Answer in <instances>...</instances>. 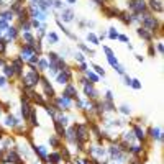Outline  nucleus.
Segmentation results:
<instances>
[{
  "label": "nucleus",
  "mask_w": 164,
  "mask_h": 164,
  "mask_svg": "<svg viewBox=\"0 0 164 164\" xmlns=\"http://www.w3.org/2000/svg\"><path fill=\"white\" fill-rule=\"evenodd\" d=\"M41 80V74L40 71L36 69V66H31L30 67V72H26L25 76H21V85L23 89H33L40 84Z\"/></svg>",
  "instance_id": "obj_1"
},
{
  "label": "nucleus",
  "mask_w": 164,
  "mask_h": 164,
  "mask_svg": "<svg viewBox=\"0 0 164 164\" xmlns=\"http://www.w3.org/2000/svg\"><path fill=\"white\" fill-rule=\"evenodd\" d=\"M128 8L130 13H135V15H144L149 12L146 0H128Z\"/></svg>",
  "instance_id": "obj_2"
},
{
  "label": "nucleus",
  "mask_w": 164,
  "mask_h": 164,
  "mask_svg": "<svg viewBox=\"0 0 164 164\" xmlns=\"http://www.w3.org/2000/svg\"><path fill=\"white\" fill-rule=\"evenodd\" d=\"M107 154L110 156V159L118 161V162H127V159H128V154H125V153L120 151V148H118L117 143L110 144V146L107 148Z\"/></svg>",
  "instance_id": "obj_3"
},
{
  "label": "nucleus",
  "mask_w": 164,
  "mask_h": 164,
  "mask_svg": "<svg viewBox=\"0 0 164 164\" xmlns=\"http://www.w3.org/2000/svg\"><path fill=\"white\" fill-rule=\"evenodd\" d=\"M72 80V71H71V67L67 66L64 67L62 71H59L56 74V82L59 85H66V84H69V82Z\"/></svg>",
  "instance_id": "obj_4"
},
{
  "label": "nucleus",
  "mask_w": 164,
  "mask_h": 164,
  "mask_svg": "<svg viewBox=\"0 0 164 164\" xmlns=\"http://www.w3.org/2000/svg\"><path fill=\"white\" fill-rule=\"evenodd\" d=\"M131 131H133V136H135V139H138L141 144H144L146 146V139H148V135H146V131L141 128V125H138V123H133L131 125Z\"/></svg>",
  "instance_id": "obj_5"
},
{
  "label": "nucleus",
  "mask_w": 164,
  "mask_h": 164,
  "mask_svg": "<svg viewBox=\"0 0 164 164\" xmlns=\"http://www.w3.org/2000/svg\"><path fill=\"white\" fill-rule=\"evenodd\" d=\"M40 84L43 85V95H45L46 99H49L53 100L56 97V92H54V89H53V85L49 84V80L46 79V77H41V80H40Z\"/></svg>",
  "instance_id": "obj_6"
},
{
  "label": "nucleus",
  "mask_w": 164,
  "mask_h": 164,
  "mask_svg": "<svg viewBox=\"0 0 164 164\" xmlns=\"http://www.w3.org/2000/svg\"><path fill=\"white\" fill-rule=\"evenodd\" d=\"M84 95L89 100H99V92L95 89V84H90V82L84 84Z\"/></svg>",
  "instance_id": "obj_7"
},
{
  "label": "nucleus",
  "mask_w": 164,
  "mask_h": 164,
  "mask_svg": "<svg viewBox=\"0 0 164 164\" xmlns=\"http://www.w3.org/2000/svg\"><path fill=\"white\" fill-rule=\"evenodd\" d=\"M62 95L67 97V99H71V100H77V99H79V92H77L76 85L71 84V82H69V84H66L64 90H62Z\"/></svg>",
  "instance_id": "obj_8"
},
{
  "label": "nucleus",
  "mask_w": 164,
  "mask_h": 164,
  "mask_svg": "<svg viewBox=\"0 0 164 164\" xmlns=\"http://www.w3.org/2000/svg\"><path fill=\"white\" fill-rule=\"evenodd\" d=\"M146 135L153 139V141L162 143V130L159 128V127H151V128H149L148 131H146Z\"/></svg>",
  "instance_id": "obj_9"
},
{
  "label": "nucleus",
  "mask_w": 164,
  "mask_h": 164,
  "mask_svg": "<svg viewBox=\"0 0 164 164\" xmlns=\"http://www.w3.org/2000/svg\"><path fill=\"white\" fill-rule=\"evenodd\" d=\"M136 35L141 38V40H144L146 43H151L154 40V35L149 30H146V28H143V26H138L136 28Z\"/></svg>",
  "instance_id": "obj_10"
},
{
  "label": "nucleus",
  "mask_w": 164,
  "mask_h": 164,
  "mask_svg": "<svg viewBox=\"0 0 164 164\" xmlns=\"http://www.w3.org/2000/svg\"><path fill=\"white\" fill-rule=\"evenodd\" d=\"M146 3L151 13H162V0H148Z\"/></svg>",
  "instance_id": "obj_11"
},
{
  "label": "nucleus",
  "mask_w": 164,
  "mask_h": 164,
  "mask_svg": "<svg viewBox=\"0 0 164 164\" xmlns=\"http://www.w3.org/2000/svg\"><path fill=\"white\" fill-rule=\"evenodd\" d=\"M102 13L107 18H115V17H118V13H120V10L115 5H103L102 7Z\"/></svg>",
  "instance_id": "obj_12"
},
{
  "label": "nucleus",
  "mask_w": 164,
  "mask_h": 164,
  "mask_svg": "<svg viewBox=\"0 0 164 164\" xmlns=\"http://www.w3.org/2000/svg\"><path fill=\"white\" fill-rule=\"evenodd\" d=\"M118 20L123 23V25H127V26H130L133 23V15L130 12H127V10H120V13H118Z\"/></svg>",
  "instance_id": "obj_13"
},
{
  "label": "nucleus",
  "mask_w": 164,
  "mask_h": 164,
  "mask_svg": "<svg viewBox=\"0 0 164 164\" xmlns=\"http://www.w3.org/2000/svg\"><path fill=\"white\" fill-rule=\"evenodd\" d=\"M59 12H61L59 17L62 18V21H66V23L72 21V20H74V17H76V13H74L72 8H62V10H59Z\"/></svg>",
  "instance_id": "obj_14"
},
{
  "label": "nucleus",
  "mask_w": 164,
  "mask_h": 164,
  "mask_svg": "<svg viewBox=\"0 0 164 164\" xmlns=\"http://www.w3.org/2000/svg\"><path fill=\"white\" fill-rule=\"evenodd\" d=\"M31 148H33V153H35L36 156L41 159V161L46 162V158H48V149H46V146H36V144H33Z\"/></svg>",
  "instance_id": "obj_15"
},
{
  "label": "nucleus",
  "mask_w": 164,
  "mask_h": 164,
  "mask_svg": "<svg viewBox=\"0 0 164 164\" xmlns=\"http://www.w3.org/2000/svg\"><path fill=\"white\" fill-rule=\"evenodd\" d=\"M46 162H48V164H61V162H62L61 153H59V151L49 153V154H48V158H46Z\"/></svg>",
  "instance_id": "obj_16"
},
{
  "label": "nucleus",
  "mask_w": 164,
  "mask_h": 164,
  "mask_svg": "<svg viewBox=\"0 0 164 164\" xmlns=\"http://www.w3.org/2000/svg\"><path fill=\"white\" fill-rule=\"evenodd\" d=\"M12 67L15 69V76L21 77L23 76V61L20 59V57H17V59H12Z\"/></svg>",
  "instance_id": "obj_17"
},
{
  "label": "nucleus",
  "mask_w": 164,
  "mask_h": 164,
  "mask_svg": "<svg viewBox=\"0 0 164 164\" xmlns=\"http://www.w3.org/2000/svg\"><path fill=\"white\" fill-rule=\"evenodd\" d=\"M64 139L69 144H74L76 143V128H74V125H71L69 128H66V136Z\"/></svg>",
  "instance_id": "obj_18"
},
{
  "label": "nucleus",
  "mask_w": 164,
  "mask_h": 164,
  "mask_svg": "<svg viewBox=\"0 0 164 164\" xmlns=\"http://www.w3.org/2000/svg\"><path fill=\"white\" fill-rule=\"evenodd\" d=\"M20 123H21V122H20V120H18V118H15V117H13V115H10V113L7 115V118H5V127L17 128Z\"/></svg>",
  "instance_id": "obj_19"
},
{
  "label": "nucleus",
  "mask_w": 164,
  "mask_h": 164,
  "mask_svg": "<svg viewBox=\"0 0 164 164\" xmlns=\"http://www.w3.org/2000/svg\"><path fill=\"white\" fill-rule=\"evenodd\" d=\"M5 33H7V38H5L7 41L8 40H17L18 38V28H15V26H8L5 30Z\"/></svg>",
  "instance_id": "obj_20"
},
{
  "label": "nucleus",
  "mask_w": 164,
  "mask_h": 164,
  "mask_svg": "<svg viewBox=\"0 0 164 164\" xmlns=\"http://www.w3.org/2000/svg\"><path fill=\"white\" fill-rule=\"evenodd\" d=\"M102 107H103V113L105 112H117L113 100H102Z\"/></svg>",
  "instance_id": "obj_21"
},
{
  "label": "nucleus",
  "mask_w": 164,
  "mask_h": 164,
  "mask_svg": "<svg viewBox=\"0 0 164 164\" xmlns=\"http://www.w3.org/2000/svg\"><path fill=\"white\" fill-rule=\"evenodd\" d=\"M36 69L40 72L48 71V69H49V61L45 59V57H40V59H38V64H36Z\"/></svg>",
  "instance_id": "obj_22"
},
{
  "label": "nucleus",
  "mask_w": 164,
  "mask_h": 164,
  "mask_svg": "<svg viewBox=\"0 0 164 164\" xmlns=\"http://www.w3.org/2000/svg\"><path fill=\"white\" fill-rule=\"evenodd\" d=\"M54 130H56V136H59L61 139H64V136H66V127H62L61 123H57L54 120Z\"/></svg>",
  "instance_id": "obj_23"
},
{
  "label": "nucleus",
  "mask_w": 164,
  "mask_h": 164,
  "mask_svg": "<svg viewBox=\"0 0 164 164\" xmlns=\"http://www.w3.org/2000/svg\"><path fill=\"white\" fill-rule=\"evenodd\" d=\"M48 141H49V144H51L53 148H56V149L62 146V141H61V138H59V136H56V135H51Z\"/></svg>",
  "instance_id": "obj_24"
},
{
  "label": "nucleus",
  "mask_w": 164,
  "mask_h": 164,
  "mask_svg": "<svg viewBox=\"0 0 164 164\" xmlns=\"http://www.w3.org/2000/svg\"><path fill=\"white\" fill-rule=\"evenodd\" d=\"M13 17H15V13H13L12 10H3L2 13H0V20H3V21H12L13 20Z\"/></svg>",
  "instance_id": "obj_25"
},
{
  "label": "nucleus",
  "mask_w": 164,
  "mask_h": 164,
  "mask_svg": "<svg viewBox=\"0 0 164 164\" xmlns=\"http://www.w3.org/2000/svg\"><path fill=\"white\" fill-rule=\"evenodd\" d=\"M84 76L87 77V80L90 82V84H97V82H99V76L95 74V72H92V71H85Z\"/></svg>",
  "instance_id": "obj_26"
},
{
  "label": "nucleus",
  "mask_w": 164,
  "mask_h": 164,
  "mask_svg": "<svg viewBox=\"0 0 164 164\" xmlns=\"http://www.w3.org/2000/svg\"><path fill=\"white\" fill-rule=\"evenodd\" d=\"M2 69H3V74H5V77H7V79H8V77H10V79H12V77L15 76V69H13V67H12V64H5V66L2 67Z\"/></svg>",
  "instance_id": "obj_27"
},
{
  "label": "nucleus",
  "mask_w": 164,
  "mask_h": 164,
  "mask_svg": "<svg viewBox=\"0 0 164 164\" xmlns=\"http://www.w3.org/2000/svg\"><path fill=\"white\" fill-rule=\"evenodd\" d=\"M77 46H79V49H80L82 53H87V54H90V56H95V49L89 48L87 45H84V43H77Z\"/></svg>",
  "instance_id": "obj_28"
},
{
  "label": "nucleus",
  "mask_w": 164,
  "mask_h": 164,
  "mask_svg": "<svg viewBox=\"0 0 164 164\" xmlns=\"http://www.w3.org/2000/svg\"><path fill=\"white\" fill-rule=\"evenodd\" d=\"M31 127H38V115H36V110L31 108V113H30V118H28Z\"/></svg>",
  "instance_id": "obj_29"
},
{
  "label": "nucleus",
  "mask_w": 164,
  "mask_h": 164,
  "mask_svg": "<svg viewBox=\"0 0 164 164\" xmlns=\"http://www.w3.org/2000/svg\"><path fill=\"white\" fill-rule=\"evenodd\" d=\"M122 141H127V143H130V144L135 141V136H133V131H131V130H130V131H125V133L122 135Z\"/></svg>",
  "instance_id": "obj_30"
},
{
  "label": "nucleus",
  "mask_w": 164,
  "mask_h": 164,
  "mask_svg": "<svg viewBox=\"0 0 164 164\" xmlns=\"http://www.w3.org/2000/svg\"><path fill=\"white\" fill-rule=\"evenodd\" d=\"M46 38H48V41H51V45H57V43H59V36H57V33H54V31H49L46 35Z\"/></svg>",
  "instance_id": "obj_31"
},
{
  "label": "nucleus",
  "mask_w": 164,
  "mask_h": 164,
  "mask_svg": "<svg viewBox=\"0 0 164 164\" xmlns=\"http://www.w3.org/2000/svg\"><path fill=\"white\" fill-rule=\"evenodd\" d=\"M87 41L90 43V45H94V46H99L100 45V41H99V38L95 33H87Z\"/></svg>",
  "instance_id": "obj_32"
},
{
  "label": "nucleus",
  "mask_w": 164,
  "mask_h": 164,
  "mask_svg": "<svg viewBox=\"0 0 164 164\" xmlns=\"http://www.w3.org/2000/svg\"><path fill=\"white\" fill-rule=\"evenodd\" d=\"M107 61H108V64L112 66V67H117V66L120 64L118 59H117V56H115V53H113V54H108V56H107Z\"/></svg>",
  "instance_id": "obj_33"
},
{
  "label": "nucleus",
  "mask_w": 164,
  "mask_h": 164,
  "mask_svg": "<svg viewBox=\"0 0 164 164\" xmlns=\"http://www.w3.org/2000/svg\"><path fill=\"white\" fill-rule=\"evenodd\" d=\"M107 36L110 38V40H117V38H118V31H117V28H115V26H110V28H108Z\"/></svg>",
  "instance_id": "obj_34"
},
{
  "label": "nucleus",
  "mask_w": 164,
  "mask_h": 164,
  "mask_svg": "<svg viewBox=\"0 0 164 164\" xmlns=\"http://www.w3.org/2000/svg\"><path fill=\"white\" fill-rule=\"evenodd\" d=\"M92 67L95 69V74H97L99 77H105V69L102 66H99V64H92Z\"/></svg>",
  "instance_id": "obj_35"
},
{
  "label": "nucleus",
  "mask_w": 164,
  "mask_h": 164,
  "mask_svg": "<svg viewBox=\"0 0 164 164\" xmlns=\"http://www.w3.org/2000/svg\"><path fill=\"white\" fill-rule=\"evenodd\" d=\"M7 45H8V41L5 40V38L0 36V54H5V51H7Z\"/></svg>",
  "instance_id": "obj_36"
},
{
  "label": "nucleus",
  "mask_w": 164,
  "mask_h": 164,
  "mask_svg": "<svg viewBox=\"0 0 164 164\" xmlns=\"http://www.w3.org/2000/svg\"><path fill=\"white\" fill-rule=\"evenodd\" d=\"M59 57H61V56L57 54V53H54V51H49V53H48V61H49V62H56Z\"/></svg>",
  "instance_id": "obj_37"
},
{
  "label": "nucleus",
  "mask_w": 164,
  "mask_h": 164,
  "mask_svg": "<svg viewBox=\"0 0 164 164\" xmlns=\"http://www.w3.org/2000/svg\"><path fill=\"white\" fill-rule=\"evenodd\" d=\"M74 59H76L77 62H79V64H80V62H85V56H84V53H82V51L74 53Z\"/></svg>",
  "instance_id": "obj_38"
},
{
  "label": "nucleus",
  "mask_w": 164,
  "mask_h": 164,
  "mask_svg": "<svg viewBox=\"0 0 164 164\" xmlns=\"http://www.w3.org/2000/svg\"><path fill=\"white\" fill-rule=\"evenodd\" d=\"M117 110H120V112H122L123 115H131V107H130V105H127V103H123L122 107L117 108Z\"/></svg>",
  "instance_id": "obj_39"
},
{
  "label": "nucleus",
  "mask_w": 164,
  "mask_h": 164,
  "mask_svg": "<svg viewBox=\"0 0 164 164\" xmlns=\"http://www.w3.org/2000/svg\"><path fill=\"white\" fill-rule=\"evenodd\" d=\"M130 87H133L135 90H141V82L138 79H131V84H130Z\"/></svg>",
  "instance_id": "obj_40"
},
{
  "label": "nucleus",
  "mask_w": 164,
  "mask_h": 164,
  "mask_svg": "<svg viewBox=\"0 0 164 164\" xmlns=\"http://www.w3.org/2000/svg\"><path fill=\"white\" fill-rule=\"evenodd\" d=\"M38 59H40V54H31V57L28 59V64H30V66H36Z\"/></svg>",
  "instance_id": "obj_41"
},
{
  "label": "nucleus",
  "mask_w": 164,
  "mask_h": 164,
  "mask_svg": "<svg viewBox=\"0 0 164 164\" xmlns=\"http://www.w3.org/2000/svg\"><path fill=\"white\" fill-rule=\"evenodd\" d=\"M148 54L151 56V57H154V56L158 54L156 49H154V45H153V43H149V46H148Z\"/></svg>",
  "instance_id": "obj_42"
},
{
  "label": "nucleus",
  "mask_w": 164,
  "mask_h": 164,
  "mask_svg": "<svg viewBox=\"0 0 164 164\" xmlns=\"http://www.w3.org/2000/svg\"><path fill=\"white\" fill-rule=\"evenodd\" d=\"M53 7H54L56 10H62V8H64V3H62V0H54Z\"/></svg>",
  "instance_id": "obj_43"
},
{
  "label": "nucleus",
  "mask_w": 164,
  "mask_h": 164,
  "mask_svg": "<svg viewBox=\"0 0 164 164\" xmlns=\"http://www.w3.org/2000/svg\"><path fill=\"white\" fill-rule=\"evenodd\" d=\"M113 69H115V71H117V72H118V74H120V76H123V74H127V72H125V67H123L122 64H118L117 67H113Z\"/></svg>",
  "instance_id": "obj_44"
},
{
  "label": "nucleus",
  "mask_w": 164,
  "mask_h": 164,
  "mask_svg": "<svg viewBox=\"0 0 164 164\" xmlns=\"http://www.w3.org/2000/svg\"><path fill=\"white\" fill-rule=\"evenodd\" d=\"M7 87V77L5 76H0V89Z\"/></svg>",
  "instance_id": "obj_45"
},
{
  "label": "nucleus",
  "mask_w": 164,
  "mask_h": 164,
  "mask_svg": "<svg viewBox=\"0 0 164 164\" xmlns=\"http://www.w3.org/2000/svg\"><path fill=\"white\" fill-rule=\"evenodd\" d=\"M154 49H156V53L158 54H162V43L159 41V43H156V46H154Z\"/></svg>",
  "instance_id": "obj_46"
},
{
  "label": "nucleus",
  "mask_w": 164,
  "mask_h": 164,
  "mask_svg": "<svg viewBox=\"0 0 164 164\" xmlns=\"http://www.w3.org/2000/svg\"><path fill=\"white\" fill-rule=\"evenodd\" d=\"M123 84H125V85H128V87H130V84H131V77H130V76H127V74H123Z\"/></svg>",
  "instance_id": "obj_47"
},
{
  "label": "nucleus",
  "mask_w": 164,
  "mask_h": 164,
  "mask_svg": "<svg viewBox=\"0 0 164 164\" xmlns=\"http://www.w3.org/2000/svg\"><path fill=\"white\" fill-rule=\"evenodd\" d=\"M8 26H10V25H8V23H7V21L0 20V31H5V30H7V28H8Z\"/></svg>",
  "instance_id": "obj_48"
},
{
  "label": "nucleus",
  "mask_w": 164,
  "mask_h": 164,
  "mask_svg": "<svg viewBox=\"0 0 164 164\" xmlns=\"http://www.w3.org/2000/svg\"><path fill=\"white\" fill-rule=\"evenodd\" d=\"M30 23H31V26H33V28H36V30L41 26V23L38 21V20H33V18H30Z\"/></svg>",
  "instance_id": "obj_49"
},
{
  "label": "nucleus",
  "mask_w": 164,
  "mask_h": 164,
  "mask_svg": "<svg viewBox=\"0 0 164 164\" xmlns=\"http://www.w3.org/2000/svg\"><path fill=\"white\" fill-rule=\"evenodd\" d=\"M103 100H113V92L112 90H107V92H105V99Z\"/></svg>",
  "instance_id": "obj_50"
},
{
  "label": "nucleus",
  "mask_w": 164,
  "mask_h": 164,
  "mask_svg": "<svg viewBox=\"0 0 164 164\" xmlns=\"http://www.w3.org/2000/svg\"><path fill=\"white\" fill-rule=\"evenodd\" d=\"M117 40L123 41V43H130V38H128L127 35H118V38H117Z\"/></svg>",
  "instance_id": "obj_51"
},
{
  "label": "nucleus",
  "mask_w": 164,
  "mask_h": 164,
  "mask_svg": "<svg viewBox=\"0 0 164 164\" xmlns=\"http://www.w3.org/2000/svg\"><path fill=\"white\" fill-rule=\"evenodd\" d=\"M92 2L95 3V5H99V7H103V5H107V0H92Z\"/></svg>",
  "instance_id": "obj_52"
},
{
  "label": "nucleus",
  "mask_w": 164,
  "mask_h": 164,
  "mask_svg": "<svg viewBox=\"0 0 164 164\" xmlns=\"http://www.w3.org/2000/svg\"><path fill=\"white\" fill-rule=\"evenodd\" d=\"M77 71H80V72L89 71V69H87V62H80V66H79V69H77Z\"/></svg>",
  "instance_id": "obj_53"
},
{
  "label": "nucleus",
  "mask_w": 164,
  "mask_h": 164,
  "mask_svg": "<svg viewBox=\"0 0 164 164\" xmlns=\"http://www.w3.org/2000/svg\"><path fill=\"white\" fill-rule=\"evenodd\" d=\"M128 164H143V162H141V159H139V158L133 156V159H131V161H128Z\"/></svg>",
  "instance_id": "obj_54"
},
{
  "label": "nucleus",
  "mask_w": 164,
  "mask_h": 164,
  "mask_svg": "<svg viewBox=\"0 0 164 164\" xmlns=\"http://www.w3.org/2000/svg\"><path fill=\"white\" fill-rule=\"evenodd\" d=\"M72 164H85V161H84V158H76L74 161H71Z\"/></svg>",
  "instance_id": "obj_55"
},
{
  "label": "nucleus",
  "mask_w": 164,
  "mask_h": 164,
  "mask_svg": "<svg viewBox=\"0 0 164 164\" xmlns=\"http://www.w3.org/2000/svg\"><path fill=\"white\" fill-rule=\"evenodd\" d=\"M102 49H103V53H105V54H107V56H108V54H113L112 48H108V46H103V48H102Z\"/></svg>",
  "instance_id": "obj_56"
},
{
  "label": "nucleus",
  "mask_w": 164,
  "mask_h": 164,
  "mask_svg": "<svg viewBox=\"0 0 164 164\" xmlns=\"http://www.w3.org/2000/svg\"><path fill=\"white\" fill-rule=\"evenodd\" d=\"M97 38H99V41H103L105 38H107V33H99V35H97Z\"/></svg>",
  "instance_id": "obj_57"
},
{
  "label": "nucleus",
  "mask_w": 164,
  "mask_h": 164,
  "mask_svg": "<svg viewBox=\"0 0 164 164\" xmlns=\"http://www.w3.org/2000/svg\"><path fill=\"white\" fill-rule=\"evenodd\" d=\"M79 26H80V28H85V26H87V21H85V20H80V21H79Z\"/></svg>",
  "instance_id": "obj_58"
},
{
  "label": "nucleus",
  "mask_w": 164,
  "mask_h": 164,
  "mask_svg": "<svg viewBox=\"0 0 164 164\" xmlns=\"http://www.w3.org/2000/svg\"><path fill=\"white\" fill-rule=\"evenodd\" d=\"M135 56H136V61H138V62H143V61H144V57H143L141 54H135Z\"/></svg>",
  "instance_id": "obj_59"
},
{
  "label": "nucleus",
  "mask_w": 164,
  "mask_h": 164,
  "mask_svg": "<svg viewBox=\"0 0 164 164\" xmlns=\"http://www.w3.org/2000/svg\"><path fill=\"white\" fill-rule=\"evenodd\" d=\"M5 64H7V62H5V59H3L2 56H0V69H2V67L5 66Z\"/></svg>",
  "instance_id": "obj_60"
},
{
  "label": "nucleus",
  "mask_w": 164,
  "mask_h": 164,
  "mask_svg": "<svg viewBox=\"0 0 164 164\" xmlns=\"http://www.w3.org/2000/svg\"><path fill=\"white\" fill-rule=\"evenodd\" d=\"M67 2H69V3H71V5H72V3H76V2H77V0H67Z\"/></svg>",
  "instance_id": "obj_61"
}]
</instances>
